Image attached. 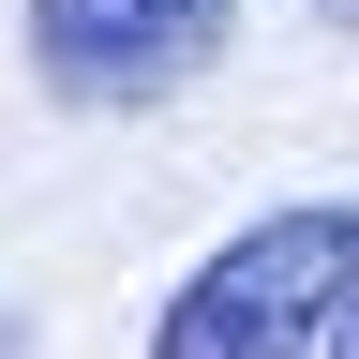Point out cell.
I'll list each match as a JSON object with an SVG mask.
<instances>
[{"mask_svg": "<svg viewBox=\"0 0 359 359\" xmlns=\"http://www.w3.org/2000/svg\"><path fill=\"white\" fill-rule=\"evenodd\" d=\"M359 299V210L314 195V210H269L240 224L195 285L150 314V359H314Z\"/></svg>", "mask_w": 359, "mask_h": 359, "instance_id": "1", "label": "cell"}, {"mask_svg": "<svg viewBox=\"0 0 359 359\" xmlns=\"http://www.w3.org/2000/svg\"><path fill=\"white\" fill-rule=\"evenodd\" d=\"M240 30V0H30V75L60 105H165Z\"/></svg>", "mask_w": 359, "mask_h": 359, "instance_id": "2", "label": "cell"}, {"mask_svg": "<svg viewBox=\"0 0 359 359\" xmlns=\"http://www.w3.org/2000/svg\"><path fill=\"white\" fill-rule=\"evenodd\" d=\"M314 15H330V30H344V45H359V0H314Z\"/></svg>", "mask_w": 359, "mask_h": 359, "instance_id": "3", "label": "cell"}, {"mask_svg": "<svg viewBox=\"0 0 359 359\" xmlns=\"http://www.w3.org/2000/svg\"><path fill=\"white\" fill-rule=\"evenodd\" d=\"M330 359H359V299H344V330H330Z\"/></svg>", "mask_w": 359, "mask_h": 359, "instance_id": "4", "label": "cell"}]
</instances>
